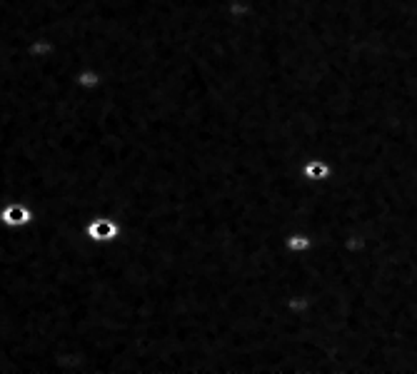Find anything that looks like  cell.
<instances>
[{
    "label": "cell",
    "mask_w": 417,
    "mask_h": 374,
    "mask_svg": "<svg viewBox=\"0 0 417 374\" xmlns=\"http://www.w3.org/2000/svg\"><path fill=\"white\" fill-rule=\"evenodd\" d=\"M35 207L25 200H6L0 205V225L8 230H28L35 225Z\"/></svg>",
    "instance_id": "cell-1"
},
{
    "label": "cell",
    "mask_w": 417,
    "mask_h": 374,
    "mask_svg": "<svg viewBox=\"0 0 417 374\" xmlns=\"http://www.w3.org/2000/svg\"><path fill=\"white\" fill-rule=\"evenodd\" d=\"M103 75L96 73V70H80L78 75H75V85H80L83 90H93V88H101L103 85Z\"/></svg>",
    "instance_id": "cell-2"
}]
</instances>
